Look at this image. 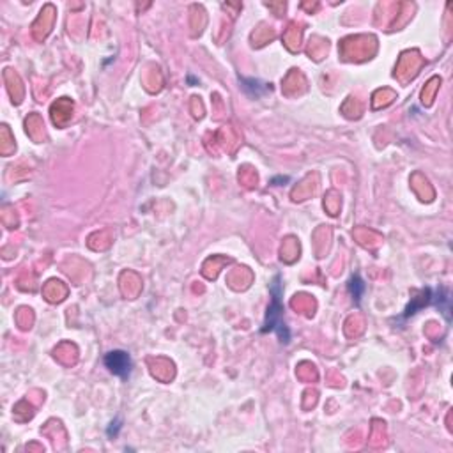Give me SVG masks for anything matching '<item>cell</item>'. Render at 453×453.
<instances>
[{"label": "cell", "instance_id": "1", "mask_svg": "<svg viewBox=\"0 0 453 453\" xmlns=\"http://www.w3.org/2000/svg\"><path fill=\"white\" fill-rule=\"evenodd\" d=\"M271 296H273V303L271 306L267 308V314H266V322H264V328L262 331H276L278 337L282 338V342L289 344L291 340V333L287 329L285 322H283V306H282V283H280V276H276L275 282L271 285Z\"/></svg>", "mask_w": 453, "mask_h": 453}, {"label": "cell", "instance_id": "5", "mask_svg": "<svg viewBox=\"0 0 453 453\" xmlns=\"http://www.w3.org/2000/svg\"><path fill=\"white\" fill-rule=\"evenodd\" d=\"M119 420H115V422H112L110 423V429H108V436H117V432H119V429H120V425H119Z\"/></svg>", "mask_w": 453, "mask_h": 453}, {"label": "cell", "instance_id": "2", "mask_svg": "<svg viewBox=\"0 0 453 453\" xmlns=\"http://www.w3.org/2000/svg\"><path fill=\"white\" fill-rule=\"evenodd\" d=\"M105 365L110 372L122 377V379H126L129 376V372H131V358H129V354L126 351H112V353H108L105 356Z\"/></svg>", "mask_w": 453, "mask_h": 453}, {"label": "cell", "instance_id": "3", "mask_svg": "<svg viewBox=\"0 0 453 453\" xmlns=\"http://www.w3.org/2000/svg\"><path fill=\"white\" fill-rule=\"evenodd\" d=\"M349 292H351L353 299H356V301H360L361 296H363V292H365V282L358 275H354L353 278L349 280Z\"/></svg>", "mask_w": 453, "mask_h": 453}, {"label": "cell", "instance_id": "4", "mask_svg": "<svg viewBox=\"0 0 453 453\" xmlns=\"http://www.w3.org/2000/svg\"><path fill=\"white\" fill-rule=\"evenodd\" d=\"M241 81L244 83V85H243L244 90H248L250 87H252V89H255V96H260L262 92H266V87H264L260 81H257V80H241Z\"/></svg>", "mask_w": 453, "mask_h": 453}]
</instances>
